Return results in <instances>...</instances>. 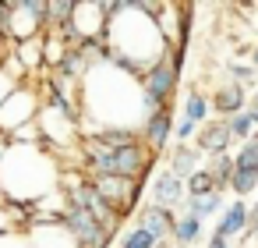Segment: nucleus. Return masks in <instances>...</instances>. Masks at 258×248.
Segmentation results:
<instances>
[{
    "instance_id": "6e6552de",
    "label": "nucleus",
    "mask_w": 258,
    "mask_h": 248,
    "mask_svg": "<svg viewBox=\"0 0 258 248\" xmlns=\"http://www.w3.org/2000/svg\"><path fill=\"white\" fill-rule=\"evenodd\" d=\"M195 145L202 149V156H223V153H230V145H233L230 121H223V117H212V121H209V124L198 131Z\"/></svg>"
},
{
    "instance_id": "aec40b11",
    "label": "nucleus",
    "mask_w": 258,
    "mask_h": 248,
    "mask_svg": "<svg viewBox=\"0 0 258 248\" xmlns=\"http://www.w3.org/2000/svg\"><path fill=\"white\" fill-rule=\"evenodd\" d=\"M212 191H216V181H212V174L205 167L187 177V199H202V195H212Z\"/></svg>"
},
{
    "instance_id": "7ed1b4c3",
    "label": "nucleus",
    "mask_w": 258,
    "mask_h": 248,
    "mask_svg": "<svg viewBox=\"0 0 258 248\" xmlns=\"http://www.w3.org/2000/svg\"><path fill=\"white\" fill-rule=\"evenodd\" d=\"M39 114H43V89H39V82L32 78V82L18 85V92H15L4 107H0V131L11 138L15 131L36 124Z\"/></svg>"
},
{
    "instance_id": "f03ea898",
    "label": "nucleus",
    "mask_w": 258,
    "mask_h": 248,
    "mask_svg": "<svg viewBox=\"0 0 258 248\" xmlns=\"http://www.w3.org/2000/svg\"><path fill=\"white\" fill-rule=\"evenodd\" d=\"M177 85H180V71L173 68V61H170V54H166V57H163L159 64H152V68L145 71V78H142V114H145V121L173 107Z\"/></svg>"
},
{
    "instance_id": "4468645a",
    "label": "nucleus",
    "mask_w": 258,
    "mask_h": 248,
    "mask_svg": "<svg viewBox=\"0 0 258 248\" xmlns=\"http://www.w3.org/2000/svg\"><path fill=\"white\" fill-rule=\"evenodd\" d=\"M180 117L184 121H195L198 128H205L216 114H212V100L205 96V92H198V89H191L187 92V100H184V110H180Z\"/></svg>"
},
{
    "instance_id": "393cba45",
    "label": "nucleus",
    "mask_w": 258,
    "mask_h": 248,
    "mask_svg": "<svg viewBox=\"0 0 258 248\" xmlns=\"http://www.w3.org/2000/svg\"><path fill=\"white\" fill-rule=\"evenodd\" d=\"M15 230H18V223H15L11 209H8V206H0V237H8V234H15Z\"/></svg>"
},
{
    "instance_id": "412c9836",
    "label": "nucleus",
    "mask_w": 258,
    "mask_h": 248,
    "mask_svg": "<svg viewBox=\"0 0 258 248\" xmlns=\"http://www.w3.org/2000/svg\"><path fill=\"white\" fill-rule=\"evenodd\" d=\"M163 241H156L145 227H131V230H124V237H120V248H159Z\"/></svg>"
},
{
    "instance_id": "bb28decb",
    "label": "nucleus",
    "mask_w": 258,
    "mask_h": 248,
    "mask_svg": "<svg viewBox=\"0 0 258 248\" xmlns=\"http://www.w3.org/2000/svg\"><path fill=\"white\" fill-rule=\"evenodd\" d=\"M8 153H11V138L0 131V163H4V156H8Z\"/></svg>"
},
{
    "instance_id": "f8f14e48",
    "label": "nucleus",
    "mask_w": 258,
    "mask_h": 248,
    "mask_svg": "<svg viewBox=\"0 0 258 248\" xmlns=\"http://www.w3.org/2000/svg\"><path fill=\"white\" fill-rule=\"evenodd\" d=\"M173 177H180V181H187L195 170H202V149L191 142V145H173L170 149V167H166Z\"/></svg>"
},
{
    "instance_id": "2f4dec72",
    "label": "nucleus",
    "mask_w": 258,
    "mask_h": 248,
    "mask_svg": "<svg viewBox=\"0 0 258 248\" xmlns=\"http://www.w3.org/2000/svg\"><path fill=\"white\" fill-rule=\"evenodd\" d=\"M251 64H254V68H258V46H254V50H251Z\"/></svg>"
},
{
    "instance_id": "6ab92c4d",
    "label": "nucleus",
    "mask_w": 258,
    "mask_h": 248,
    "mask_svg": "<svg viewBox=\"0 0 258 248\" xmlns=\"http://www.w3.org/2000/svg\"><path fill=\"white\" fill-rule=\"evenodd\" d=\"M230 131H233V142L237 145H244L254 131H258V124H254V117H251V110H244V114H237V117H230Z\"/></svg>"
},
{
    "instance_id": "f3484780",
    "label": "nucleus",
    "mask_w": 258,
    "mask_h": 248,
    "mask_svg": "<svg viewBox=\"0 0 258 248\" xmlns=\"http://www.w3.org/2000/svg\"><path fill=\"white\" fill-rule=\"evenodd\" d=\"M75 0H46V32H60L75 18Z\"/></svg>"
},
{
    "instance_id": "9d476101",
    "label": "nucleus",
    "mask_w": 258,
    "mask_h": 248,
    "mask_svg": "<svg viewBox=\"0 0 258 248\" xmlns=\"http://www.w3.org/2000/svg\"><path fill=\"white\" fill-rule=\"evenodd\" d=\"M135 227H145L156 241H166L170 234H173V227H177V213L173 209H159V206H142L138 209V220H135Z\"/></svg>"
},
{
    "instance_id": "b1692460",
    "label": "nucleus",
    "mask_w": 258,
    "mask_h": 248,
    "mask_svg": "<svg viewBox=\"0 0 258 248\" xmlns=\"http://www.w3.org/2000/svg\"><path fill=\"white\" fill-rule=\"evenodd\" d=\"M0 248H32V241H29L25 230H15V234H8V237H0Z\"/></svg>"
},
{
    "instance_id": "c756f323",
    "label": "nucleus",
    "mask_w": 258,
    "mask_h": 248,
    "mask_svg": "<svg viewBox=\"0 0 258 248\" xmlns=\"http://www.w3.org/2000/svg\"><path fill=\"white\" fill-rule=\"evenodd\" d=\"M247 110H258V89L251 92V100H247Z\"/></svg>"
},
{
    "instance_id": "39448f33",
    "label": "nucleus",
    "mask_w": 258,
    "mask_h": 248,
    "mask_svg": "<svg viewBox=\"0 0 258 248\" xmlns=\"http://www.w3.org/2000/svg\"><path fill=\"white\" fill-rule=\"evenodd\" d=\"M92 181H96L99 195L106 199V206L120 220H127L135 213V206L142 199V184H145V181H127V177H92Z\"/></svg>"
},
{
    "instance_id": "20e7f679",
    "label": "nucleus",
    "mask_w": 258,
    "mask_h": 248,
    "mask_svg": "<svg viewBox=\"0 0 258 248\" xmlns=\"http://www.w3.org/2000/svg\"><path fill=\"white\" fill-rule=\"evenodd\" d=\"M46 36V0H8V39L25 43Z\"/></svg>"
},
{
    "instance_id": "4be33fe9",
    "label": "nucleus",
    "mask_w": 258,
    "mask_h": 248,
    "mask_svg": "<svg viewBox=\"0 0 258 248\" xmlns=\"http://www.w3.org/2000/svg\"><path fill=\"white\" fill-rule=\"evenodd\" d=\"M226 68H230V78H233V82H240V85H254V78H258V68H254V64L230 61Z\"/></svg>"
},
{
    "instance_id": "423d86ee",
    "label": "nucleus",
    "mask_w": 258,
    "mask_h": 248,
    "mask_svg": "<svg viewBox=\"0 0 258 248\" xmlns=\"http://www.w3.org/2000/svg\"><path fill=\"white\" fill-rule=\"evenodd\" d=\"M212 100V114L216 117H223V121H230V117H237V114H244L247 110V85H240V82H219L216 85V92L209 96Z\"/></svg>"
},
{
    "instance_id": "dca6fc26",
    "label": "nucleus",
    "mask_w": 258,
    "mask_h": 248,
    "mask_svg": "<svg viewBox=\"0 0 258 248\" xmlns=\"http://www.w3.org/2000/svg\"><path fill=\"white\" fill-rule=\"evenodd\" d=\"M226 202H223V191H212V195H202V199H187L180 213H191L198 220H209V216H223Z\"/></svg>"
},
{
    "instance_id": "1a4fd4ad",
    "label": "nucleus",
    "mask_w": 258,
    "mask_h": 248,
    "mask_svg": "<svg viewBox=\"0 0 258 248\" xmlns=\"http://www.w3.org/2000/svg\"><path fill=\"white\" fill-rule=\"evenodd\" d=\"M173 110H163V114H156V117H149V121H142V128H138V135H142V142L159 156L170 142H173Z\"/></svg>"
},
{
    "instance_id": "f257e3e1",
    "label": "nucleus",
    "mask_w": 258,
    "mask_h": 248,
    "mask_svg": "<svg viewBox=\"0 0 258 248\" xmlns=\"http://www.w3.org/2000/svg\"><path fill=\"white\" fill-rule=\"evenodd\" d=\"M64 160L46 145H11V153L0 163V184L11 202L39 206L46 195L60 191Z\"/></svg>"
},
{
    "instance_id": "7c9ffc66",
    "label": "nucleus",
    "mask_w": 258,
    "mask_h": 248,
    "mask_svg": "<svg viewBox=\"0 0 258 248\" xmlns=\"http://www.w3.org/2000/svg\"><path fill=\"white\" fill-rule=\"evenodd\" d=\"M11 199H8V191H4V184H0V206H8Z\"/></svg>"
},
{
    "instance_id": "a211bd4d",
    "label": "nucleus",
    "mask_w": 258,
    "mask_h": 248,
    "mask_svg": "<svg viewBox=\"0 0 258 248\" xmlns=\"http://www.w3.org/2000/svg\"><path fill=\"white\" fill-rule=\"evenodd\" d=\"M205 170L212 174V181H216V191H226V188H230V181H233V170H237V163H233V153L209 156Z\"/></svg>"
},
{
    "instance_id": "ddd939ff",
    "label": "nucleus",
    "mask_w": 258,
    "mask_h": 248,
    "mask_svg": "<svg viewBox=\"0 0 258 248\" xmlns=\"http://www.w3.org/2000/svg\"><path fill=\"white\" fill-rule=\"evenodd\" d=\"M11 57L29 71V78L43 75V36L39 39H25V43H11Z\"/></svg>"
},
{
    "instance_id": "c85d7f7f",
    "label": "nucleus",
    "mask_w": 258,
    "mask_h": 248,
    "mask_svg": "<svg viewBox=\"0 0 258 248\" xmlns=\"http://www.w3.org/2000/svg\"><path fill=\"white\" fill-rule=\"evenodd\" d=\"M8 50H11V43H8L4 36H0V61H4V57H8Z\"/></svg>"
},
{
    "instance_id": "0eeeda50",
    "label": "nucleus",
    "mask_w": 258,
    "mask_h": 248,
    "mask_svg": "<svg viewBox=\"0 0 258 248\" xmlns=\"http://www.w3.org/2000/svg\"><path fill=\"white\" fill-rule=\"evenodd\" d=\"M184 202H187V181L173 177L170 170H159L152 177V206L177 213V209H184Z\"/></svg>"
},
{
    "instance_id": "9b49d317",
    "label": "nucleus",
    "mask_w": 258,
    "mask_h": 248,
    "mask_svg": "<svg viewBox=\"0 0 258 248\" xmlns=\"http://www.w3.org/2000/svg\"><path fill=\"white\" fill-rule=\"evenodd\" d=\"M247 216H251V206L244 202V199H233L226 209H223V216H219V223L212 227L216 234H223V237H244L247 234Z\"/></svg>"
},
{
    "instance_id": "a878e982",
    "label": "nucleus",
    "mask_w": 258,
    "mask_h": 248,
    "mask_svg": "<svg viewBox=\"0 0 258 248\" xmlns=\"http://www.w3.org/2000/svg\"><path fill=\"white\" fill-rule=\"evenodd\" d=\"M209 248H233V241H230V237H223V234H216V230H212V237H209Z\"/></svg>"
},
{
    "instance_id": "2eb2a0df",
    "label": "nucleus",
    "mask_w": 258,
    "mask_h": 248,
    "mask_svg": "<svg viewBox=\"0 0 258 248\" xmlns=\"http://www.w3.org/2000/svg\"><path fill=\"white\" fill-rule=\"evenodd\" d=\"M202 227H205V220H198V216H191V213H180V216H177V227H173V234H170L173 248H191V244L202 237Z\"/></svg>"
},
{
    "instance_id": "5701e85b",
    "label": "nucleus",
    "mask_w": 258,
    "mask_h": 248,
    "mask_svg": "<svg viewBox=\"0 0 258 248\" xmlns=\"http://www.w3.org/2000/svg\"><path fill=\"white\" fill-rule=\"evenodd\" d=\"M18 85H22V82H18V78H15V75H11L4 64H0V107H4V103H8V100L18 92Z\"/></svg>"
},
{
    "instance_id": "cd10ccee",
    "label": "nucleus",
    "mask_w": 258,
    "mask_h": 248,
    "mask_svg": "<svg viewBox=\"0 0 258 248\" xmlns=\"http://www.w3.org/2000/svg\"><path fill=\"white\" fill-rule=\"evenodd\" d=\"M258 227V202H251V216H247V230Z\"/></svg>"
},
{
    "instance_id": "473e14b6",
    "label": "nucleus",
    "mask_w": 258,
    "mask_h": 248,
    "mask_svg": "<svg viewBox=\"0 0 258 248\" xmlns=\"http://www.w3.org/2000/svg\"><path fill=\"white\" fill-rule=\"evenodd\" d=\"M254 15H258V4H254Z\"/></svg>"
}]
</instances>
